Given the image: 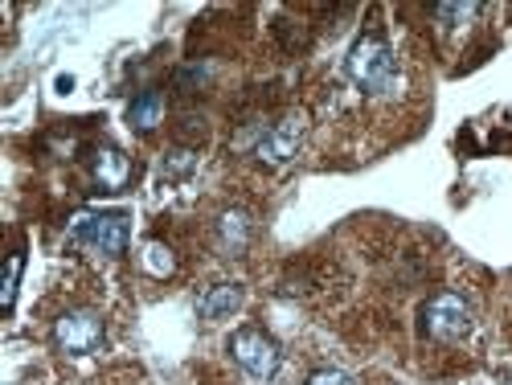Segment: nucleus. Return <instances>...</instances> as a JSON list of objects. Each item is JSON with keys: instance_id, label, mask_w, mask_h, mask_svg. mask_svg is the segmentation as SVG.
Returning a JSON list of instances; mask_svg holds the SVG:
<instances>
[{"instance_id": "3", "label": "nucleus", "mask_w": 512, "mask_h": 385, "mask_svg": "<svg viewBox=\"0 0 512 385\" xmlns=\"http://www.w3.org/2000/svg\"><path fill=\"white\" fill-rule=\"evenodd\" d=\"M472 328V308L455 291H439L422 304V332L431 340H459Z\"/></svg>"}, {"instance_id": "8", "label": "nucleus", "mask_w": 512, "mask_h": 385, "mask_svg": "<svg viewBox=\"0 0 512 385\" xmlns=\"http://www.w3.org/2000/svg\"><path fill=\"white\" fill-rule=\"evenodd\" d=\"M238 304H242V287L222 283V287H209V291L197 299V312H201V320H222V316L238 312Z\"/></svg>"}, {"instance_id": "10", "label": "nucleus", "mask_w": 512, "mask_h": 385, "mask_svg": "<svg viewBox=\"0 0 512 385\" xmlns=\"http://www.w3.org/2000/svg\"><path fill=\"white\" fill-rule=\"evenodd\" d=\"M144 267H148L156 279H164V275H173L177 259H173V250H168L164 242H148V246H144Z\"/></svg>"}, {"instance_id": "5", "label": "nucleus", "mask_w": 512, "mask_h": 385, "mask_svg": "<svg viewBox=\"0 0 512 385\" xmlns=\"http://www.w3.org/2000/svg\"><path fill=\"white\" fill-rule=\"evenodd\" d=\"M230 353H234V361H238L250 377H259V381H267V377L279 373V345H275L267 332H259V328L234 332V336H230Z\"/></svg>"}, {"instance_id": "14", "label": "nucleus", "mask_w": 512, "mask_h": 385, "mask_svg": "<svg viewBox=\"0 0 512 385\" xmlns=\"http://www.w3.org/2000/svg\"><path fill=\"white\" fill-rule=\"evenodd\" d=\"M308 385H357L349 373H340V369H320L308 377Z\"/></svg>"}, {"instance_id": "11", "label": "nucleus", "mask_w": 512, "mask_h": 385, "mask_svg": "<svg viewBox=\"0 0 512 385\" xmlns=\"http://www.w3.org/2000/svg\"><path fill=\"white\" fill-rule=\"evenodd\" d=\"M222 238L230 250H242L246 238H250V222H246V213H226L222 218Z\"/></svg>"}, {"instance_id": "12", "label": "nucleus", "mask_w": 512, "mask_h": 385, "mask_svg": "<svg viewBox=\"0 0 512 385\" xmlns=\"http://www.w3.org/2000/svg\"><path fill=\"white\" fill-rule=\"evenodd\" d=\"M435 17L439 21H472V17H480V5H435Z\"/></svg>"}, {"instance_id": "13", "label": "nucleus", "mask_w": 512, "mask_h": 385, "mask_svg": "<svg viewBox=\"0 0 512 385\" xmlns=\"http://www.w3.org/2000/svg\"><path fill=\"white\" fill-rule=\"evenodd\" d=\"M21 254H13L9 259V275H5V295H0V304H5V312L13 308V299H17V279H21Z\"/></svg>"}, {"instance_id": "7", "label": "nucleus", "mask_w": 512, "mask_h": 385, "mask_svg": "<svg viewBox=\"0 0 512 385\" xmlns=\"http://www.w3.org/2000/svg\"><path fill=\"white\" fill-rule=\"evenodd\" d=\"M95 181L107 193H119L127 181H132V164H127V156L119 148H99L95 152Z\"/></svg>"}, {"instance_id": "6", "label": "nucleus", "mask_w": 512, "mask_h": 385, "mask_svg": "<svg viewBox=\"0 0 512 385\" xmlns=\"http://www.w3.org/2000/svg\"><path fill=\"white\" fill-rule=\"evenodd\" d=\"M295 148H300V123L283 119V123L271 127V132H263V140L254 152H259V160H267V164H287L295 156Z\"/></svg>"}, {"instance_id": "4", "label": "nucleus", "mask_w": 512, "mask_h": 385, "mask_svg": "<svg viewBox=\"0 0 512 385\" xmlns=\"http://www.w3.org/2000/svg\"><path fill=\"white\" fill-rule=\"evenodd\" d=\"M54 340H58V349H62V353H70V357H87V353L103 349V340H107L103 316H99V312H87V308L66 312V316L54 320Z\"/></svg>"}, {"instance_id": "1", "label": "nucleus", "mask_w": 512, "mask_h": 385, "mask_svg": "<svg viewBox=\"0 0 512 385\" xmlns=\"http://www.w3.org/2000/svg\"><path fill=\"white\" fill-rule=\"evenodd\" d=\"M349 74H353L357 87H365L369 95L390 91L394 78H398V62H394V50L386 46V37L365 33L349 50Z\"/></svg>"}, {"instance_id": "2", "label": "nucleus", "mask_w": 512, "mask_h": 385, "mask_svg": "<svg viewBox=\"0 0 512 385\" xmlns=\"http://www.w3.org/2000/svg\"><path fill=\"white\" fill-rule=\"evenodd\" d=\"M70 238L99 254H123L132 242V218L127 213H82L70 226Z\"/></svg>"}, {"instance_id": "9", "label": "nucleus", "mask_w": 512, "mask_h": 385, "mask_svg": "<svg viewBox=\"0 0 512 385\" xmlns=\"http://www.w3.org/2000/svg\"><path fill=\"white\" fill-rule=\"evenodd\" d=\"M127 119H132L136 132H152V127L164 119V95L160 91H144L140 99H132V107H127Z\"/></svg>"}]
</instances>
